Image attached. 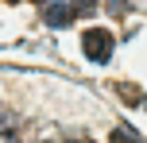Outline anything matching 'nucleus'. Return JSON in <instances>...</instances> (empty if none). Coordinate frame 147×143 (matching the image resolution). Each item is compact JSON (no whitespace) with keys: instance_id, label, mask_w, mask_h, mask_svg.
<instances>
[{"instance_id":"4","label":"nucleus","mask_w":147,"mask_h":143,"mask_svg":"<svg viewBox=\"0 0 147 143\" xmlns=\"http://www.w3.org/2000/svg\"><path fill=\"white\" fill-rule=\"evenodd\" d=\"M109 139H112V143H140V136H136L132 128H116V132H112Z\"/></svg>"},{"instance_id":"1","label":"nucleus","mask_w":147,"mask_h":143,"mask_svg":"<svg viewBox=\"0 0 147 143\" xmlns=\"http://www.w3.org/2000/svg\"><path fill=\"white\" fill-rule=\"evenodd\" d=\"M97 12V0H54V4H47V27H54V31H62V27H70L78 15H93Z\"/></svg>"},{"instance_id":"3","label":"nucleus","mask_w":147,"mask_h":143,"mask_svg":"<svg viewBox=\"0 0 147 143\" xmlns=\"http://www.w3.org/2000/svg\"><path fill=\"white\" fill-rule=\"evenodd\" d=\"M116 93H120V101H124L128 108H147V97H143V89H140V85L120 81V85H116Z\"/></svg>"},{"instance_id":"2","label":"nucleus","mask_w":147,"mask_h":143,"mask_svg":"<svg viewBox=\"0 0 147 143\" xmlns=\"http://www.w3.org/2000/svg\"><path fill=\"white\" fill-rule=\"evenodd\" d=\"M112 46H116V43H112V35L105 27H89L85 35H81V50H85L89 62H109L112 58Z\"/></svg>"},{"instance_id":"5","label":"nucleus","mask_w":147,"mask_h":143,"mask_svg":"<svg viewBox=\"0 0 147 143\" xmlns=\"http://www.w3.org/2000/svg\"><path fill=\"white\" fill-rule=\"evenodd\" d=\"M70 143H89V139H70Z\"/></svg>"}]
</instances>
